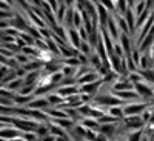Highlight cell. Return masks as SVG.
<instances>
[{
  "label": "cell",
  "mask_w": 154,
  "mask_h": 141,
  "mask_svg": "<svg viewBox=\"0 0 154 141\" xmlns=\"http://www.w3.org/2000/svg\"><path fill=\"white\" fill-rule=\"evenodd\" d=\"M149 107V103L146 101H133V103H125L123 112L125 117H133V115H142Z\"/></svg>",
  "instance_id": "cell-1"
},
{
  "label": "cell",
  "mask_w": 154,
  "mask_h": 141,
  "mask_svg": "<svg viewBox=\"0 0 154 141\" xmlns=\"http://www.w3.org/2000/svg\"><path fill=\"white\" fill-rule=\"evenodd\" d=\"M123 123L126 126V131L131 132V131H139V129H145V121L140 115H133V117H125Z\"/></svg>",
  "instance_id": "cell-2"
},
{
  "label": "cell",
  "mask_w": 154,
  "mask_h": 141,
  "mask_svg": "<svg viewBox=\"0 0 154 141\" xmlns=\"http://www.w3.org/2000/svg\"><path fill=\"white\" fill-rule=\"evenodd\" d=\"M0 135H2V140L5 141H11V140H16L20 138L23 135V132H20L19 129H16L12 124H2V131H0Z\"/></svg>",
  "instance_id": "cell-3"
},
{
  "label": "cell",
  "mask_w": 154,
  "mask_h": 141,
  "mask_svg": "<svg viewBox=\"0 0 154 141\" xmlns=\"http://www.w3.org/2000/svg\"><path fill=\"white\" fill-rule=\"evenodd\" d=\"M123 91H134V84L131 83L130 78L119 75V78H117V81L114 83L111 92H123Z\"/></svg>",
  "instance_id": "cell-4"
},
{
  "label": "cell",
  "mask_w": 154,
  "mask_h": 141,
  "mask_svg": "<svg viewBox=\"0 0 154 141\" xmlns=\"http://www.w3.org/2000/svg\"><path fill=\"white\" fill-rule=\"evenodd\" d=\"M103 86V78H100L94 83H89V84H85V86H79L80 89V94H89V95H93L96 97L100 91V87Z\"/></svg>",
  "instance_id": "cell-5"
},
{
  "label": "cell",
  "mask_w": 154,
  "mask_h": 141,
  "mask_svg": "<svg viewBox=\"0 0 154 141\" xmlns=\"http://www.w3.org/2000/svg\"><path fill=\"white\" fill-rule=\"evenodd\" d=\"M105 31L109 34V37L112 38L114 42H119V38H120V29H119V26H117V22H116V19H114V16L111 14V17H109V20H108V25H106V28H105Z\"/></svg>",
  "instance_id": "cell-6"
},
{
  "label": "cell",
  "mask_w": 154,
  "mask_h": 141,
  "mask_svg": "<svg viewBox=\"0 0 154 141\" xmlns=\"http://www.w3.org/2000/svg\"><path fill=\"white\" fill-rule=\"evenodd\" d=\"M26 107L34 109V110H46V109L51 107V104H49V101L46 100V97H35Z\"/></svg>",
  "instance_id": "cell-7"
},
{
  "label": "cell",
  "mask_w": 154,
  "mask_h": 141,
  "mask_svg": "<svg viewBox=\"0 0 154 141\" xmlns=\"http://www.w3.org/2000/svg\"><path fill=\"white\" fill-rule=\"evenodd\" d=\"M66 32H68V43H69V46L79 51V48L82 45V38L79 35V31H77L75 28H71V29H66Z\"/></svg>",
  "instance_id": "cell-8"
},
{
  "label": "cell",
  "mask_w": 154,
  "mask_h": 141,
  "mask_svg": "<svg viewBox=\"0 0 154 141\" xmlns=\"http://www.w3.org/2000/svg\"><path fill=\"white\" fill-rule=\"evenodd\" d=\"M102 77L97 74V71H91L89 74H85L83 77L77 78V86H85V84H89V83H94L97 80H100Z\"/></svg>",
  "instance_id": "cell-9"
},
{
  "label": "cell",
  "mask_w": 154,
  "mask_h": 141,
  "mask_svg": "<svg viewBox=\"0 0 154 141\" xmlns=\"http://www.w3.org/2000/svg\"><path fill=\"white\" fill-rule=\"evenodd\" d=\"M56 92L66 100V98H69V97H72V95L80 94V89H79V86H62V87L57 89Z\"/></svg>",
  "instance_id": "cell-10"
},
{
  "label": "cell",
  "mask_w": 154,
  "mask_h": 141,
  "mask_svg": "<svg viewBox=\"0 0 154 141\" xmlns=\"http://www.w3.org/2000/svg\"><path fill=\"white\" fill-rule=\"evenodd\" d=\"M34 98H35L34 95H22V94H16V97H14V103H16V106H25V107H26Z\"/></svg>",
  "instance_id": "cell-11"
},
{
  "label": "cell",
  "mask_w": 154,
  "mask_h": 141,
  "mask_svg": "<svg viewBox=\"0 0 154 141\" xmlns=\"http://www.w3.org/2000/svg\"><path fill=\"white\" fill-rule=\"evenodd\" d=\"M79 124H82L85 129H91V131H97V132H99V127H100V124L96 118H83Z\"/></svg>",
  "instance_id": "cell-12"
},
{
  "label": "cell",
  "mask_w": 154,
  "mask_h": 141,
  "mask_svg": "<svg viewBox=\"0 0 154 141\" xmlns=\"http://www.w3.org/2000/svg\"><path fill=\"white\" fill-rule=\"evenodd\" d=\"M106 113H109V115H112L114 118H117V120H123L125 118V112H123V104L122 106H112V107H109L108 110H106Z\"/></svg>",
  "instance_id": "cell-13"
},
{
  "label": "cell",
  "mask_w": 154,
  "mask_h": 141,
  "mask_svg": "<svg viewBox=\"0 0 154 141\" xmlns=\"http://www.w3.org/2000/svg\"><path fill=\"white\" fill-rule=\"evenodd\" d=\"M66 11H68V6L65 5V2H60V8L56 11V20L59 25H63V20H65V16H66Z\"/></svg>",
  "instance_id": "cell-14"
},
{
  "label": "cell",
  "mask_w": 154,
  "mask_h": 141,
  "mask_svg": "<svg viewBox=\"0 0 154 141\" xmlns=\"http://www.w3.org/2000/svg\"><path fill=\"white\" fill-rule=\"evenodd\" d=\"M88 65L91 66L93 69H99L102 65H103V61H102V58L97 55L96 51H94V52H93L91 55H89V57H88Z\"/></svg>",
  "instance_id": "cell-15"
},
{
  "label": "cell",
  "mask_w": 154,
  "mask_h": 141,
  "mask_svg": "<svg viewBox=\"0 0 154 141\" xmlns=\"http://www.w3.org/2000/svg\"><path fill=\"white\" fill-rule=\"evenodd\" d=\"M145 135V129H139V131H131L126 134V141H140Z\"/></svg>",
  "instance_id": "cell-16"
},
{
  "label": "cell",
  "mask_w": 154,
  "mask_h": 141,
  "mask_svg": "<svg viewBox=\"0 0 154 141\" xmlns=\"http://www.w3.org/2000/svg\"><path fill=\"white\" fill-rule=\"evenodd\" d=\"M2 65L3 66H8L9 69H12V71H17L19 68H22L19 63H17V60L12 57V58H8V57H2Z\"/></svg>",
  "instance_id": "cell-17"
},
{
  "label": "cell",
  "mask_w": 154,
  "mask_h": 141,
  "mask_svg": "<svg viewBox=\"0 0 154 141\" xmlns=\"http://www.w3.org/2000/svg\"><path fill=\"white\" fill-rule=\"evenodd\" d=\"M114 5H116V11L114 12H117L119 16L125 17L126 11H128V2H125V0H119V2H114Z\"/></svg>",
  "instance_id": "cell-18"
},
{
  "label": "cell",
  "mask_w": 154,
  "mask_h": 141,
  "mask_svg": "<svg viewBox=\"0 0 154 141\" xmlns=\"http://www.w3.org/2000/svg\"><path fill=\"white\" fill-rule=\"evenodd\" d=\"M35 135L38 138H43L45 135H49V126H48V123H40V124H38L37 131H35Z\"/></svg>",
  "instance_id": "cell-19"
},
{
  "label": "cell",
  "mask_w": 154,
  "mask_h": 141,
  "mask_svg": "<svg viewBox=\"0 0 154 141\" xmlns=\"http://www.w3.org/2000/svg\"><path fill=\"white\" fill-rule=\"evenodd\" d=\"M83 26V17H82V12L79 8H75V12H74V28L79 29Z\"/></svg>",
  "instance_id": "cell-20"
},
{
  "label": "cell",
  "mask_w": 154,
  "mask_h": 141,
  "mask_svg": "<svg viewBox=\"0 0 154 141\" xmlns=\"http://www.w3.org/2000/svg\"><path fill=\"white\" fill-rule=\"evenodd\" d=\"M97 121H99V124H114V123H119L120 120L114 118L112 115H109V113H105L103 117H100Z\"/></svg>",
  "instance_id": "cell-21"
},
{
  "label": "cell",
  "mask_w": 154,
  "mask_h": 141,
  "mask_svg": "<svg viewBox=\"0 0 154 141\" xmlns=\"http://www.w3.org/2000/svg\"><path fill=\"white\" fill-rule=\"evenodd\" d=\"M145 9H146V2H143V0H140V2H137V3H136V6L133 8V11H134V14L137 16V19L143 14Z\"/></svg>",
  "instance_id": "cell-22"
},
{
  "label": "cell",
  "mask_w": 154,
  "mask_h": 141,
  "mask_svg": "<svg viewBox=\"0 0 154 141\" xmlns=\"http://www.w3.org/2000/svg\"><path fill=\"white\" fill-rule=\"evenodd\" d=\"M63 65L66 66H72V68H80L82 63L77 57H69V58H63Z\"/></svg>",
  "instance_id": "cell-23"
},
{
  "label": "cell",
  "mask_w": 154,
  "mask_h": 141,
  "mask_svg": "<svg viewBox=\"0 0 154 141\" xmlns=\"http://www.w3.org/2000/svg\"><path fill=\"white\" fill-rule=\"evenodd\" d=\"M77 69H79V68H72V66H66V65H63V68H62V74L65 75V77H74V78H75V75H77Z\"/></svg>",
  "instance_id": "cell-24"
},
{
  "label": "cell",
  "mask_w": 154,
  "mask_h": 141,
  "mask_svg": "<svg viewBox=\"0 0 154 141\" xmlns=\"http://www.w3.org/2000/svg\"><path fill=\"white\" fill-rule=\"evenodd\" d=\"M16 78H19L17 77V74H16V71H11L8 75H5V77H2V86H6L8 83H11V81H14Z\"/></svg>",
  "instance_id": "cell-25"
},
{
  "label": "cell",
  "mask_w": 154,
  "mask_h": 141,
  "mask_svg": "<svg viewBox=\"0 0 154 141\" xmlns=\"http://www.w3.org/2000/svg\"><path fill=\"white\" fill-rule=\"evenodd\" d=\"M14 58L17 60V63H19L20 66L26 65V63H29V61L32 60V58H29L28 55H25V54H22V52H20V54H16V57H14Z\"/></svg>",
  "instance_id": "cell-26"
},
{
  "label": "cell",
  "mask_w": 154,
  "mask_h": 141,
  "mask_svg": "<svg viewBox=\"0 0 154 141\" xmlns=\"http://www.w3.org/2000/svg\"><path fill=\"white\" fill-rule=\"evenodd\" d=\"M0 97H2V98H11V100H14L16 92L9 91V89H6V87H2V91H0Z\"/></svg>",
  "instance_id": "cell-27"
},
{
  "label": "cell",
  "mask_w": 154,
  "mask_h": 141,
  "mask_svg": "<svg viewBox=\"0 0 154 141\" xmlns=\"http://www.w3.org/2000/svg\"><path fill=\"white\" fill-rule=\"evenodd\" d=\"M102 5H103V6L111 12V14L116 11V5H114V2H106V0H102Z\"/></svg>",
  "instance_id": "cell-28"
},
{
  "label": "cell",
  "mask_w": 154,
  "mask_h": 141,
  "mask_svg": "<svg viewBox=\"0 0 154 141\" xmlns=\"http://www.w3.org/2000/svg\"><path fill=\"white\" fill-rule=\"evenodd\" d=\"M17 37H11L8 34H2V43H16Z\"/></svg>",
  "instance_id": "cell-29"
},
{
  "label": "cell",
  "mask_w": 154,
  "mask_h": 141,
  "mask_svg": "<svg viewBox=\"0 0 154 141\" xmlns=\"http://www.w3.org/2000/svg\"><path fill=\"white\" fill-rule=\"evenodd\" d=\"M149 52V55H151V58H152V61H154V43H152V46H151V49L148 51Z\"/></svg>",
  "instance_id": "cell-30"
},
{
  "label": "cell",
  "mask_w": 154,
  "mask_h": 141,
  "mask_svg": "<svg viewBox=\"0 0 154 141\" xmlns=\"http://www.w3.org/2000/svg\"><path fill=\"white\" fill-rule=\"evenodd\" d=\"M140 141H151V140H149V138H148L146 135H143V138H142V140H140Z\"/></svg>",
  "instance_id": "cell-31"
}]
</instances>
